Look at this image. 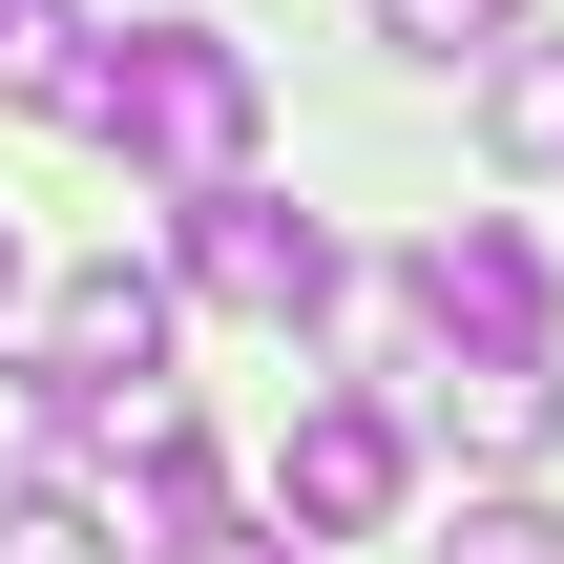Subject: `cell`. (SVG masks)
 Wrapping results in <instances>:
<instances>
[{"label":"cell","mask_w":564,"mask_h":564,"mask_svg":"<svg viewBox=\"0 0 564 564\" xmlns=\"http://www.w3.org/2000/svg\"><path fill=\"white\" fill-rule=\"evenodd\" d=\"M84 147H126L147 188H230V167L272 147V84H251V42H230V21H147V42L105 63Z\"/></svg>","instance_id":"1"},{"label":"cell","mask_w":564,"mask_h":564,"mask_svg":"<svg viewBox=\"0 0 564 564\" xmlns=\"http://www.w3.org/2000/svg\"><path fill=\"white\" fill-rule=\"evenodd\" d=\"M167 272H188L230 335H314V314H335V230H314L293 188H251V167H230V188H167Z\"/></svg>","instance_id":"2"},{"label":"cell","mask_w":564,"mask_h":564,"mask_svg":"<svg viewBox=\"0 0 564 564\" xmlns=\"http://www.w3.org/2000/svg\"><path fill=\"white\" fill-rule=\"evenodd\" d=\"M398 314H419L440 356H523V377L564 356V272H544V230H523V209H440V230H419V272H398Z\"/></svg>","instance_id":"3"},{"label":"cell","mask_w":564,"mask_h":564,"mask_svg":"<svg viewBox=\"0 0 564 564\" xmlns=\"http://www.w3.org/2000/svg\"><path fill=\"white\" fill-rule=\"evenodd\" d=\"M398 481H419V419H398V398H314V419H293V460H272L293 544H377V523H398Z\"/></svg>","instance_id":"4"},{"label":"cell","mask_w":564,"mask_h":564,"mask_svg":"<svg viewBox=\"0 0 564 564\" xmlns=\"http://www.w3.org/2000/svg\"><path fill=\"white\" fill-rule=\"evenodd\" d=\"M42 377H63L84 419L167 398V272H126V251H105V272H63V293H42Z\"/></svg>","instance_id":"5"},{"label":"cell","mask_w":564,"mask_h":564,"mask_svg":"<svg viewBox=\"0 0 564 564\" xmlns=\"http://www.w3.org/2000/svg\"><path fill=\"white\" fill-rule=\"evenodd\" d=\"M0 105L84 126V105H105V21H84V0H0Z\"/></svg>","instance_id":"6"},{"label":"cell","mask_w":564,"mask_h":564,"mask_svg":"<svg viewBox=\"0 0 564 564\" xmlns=\"http://www.w3.org/2000/svg\"><path fill=\"white\" fill-rule=\"evenodd\" d=\"M481 147L502 167H564V21H502L481 42Z\"/></svg>","instance_id":"7"},{"label":"cell","mask_w":564,"mask_h":564,"mask_svg":"<svg viewBox=\"0 0 564 564\" xmlns=\"http://www.w3.org/2000/svg\"><path fill=\"white\" fill-rule=\"evenodd\" d=\"M0 564H105V502L21 460V481H0Z\"/></svg>","instance_id":"8"},{"label":"cell","mask_w":564,"mask_h":564,"mask_svg":"<svg viewBox=\"0 0 564 564\" xmlns=\"http://www.w3.org/2000/svg\"><path fill=\"white\" fill-rule=\"evenodd\" d=\"M147 564H314L293 523H251V502H209V523H147Z\"/></svg>","instance_id":"9"},{"label":"cell","mask_w":564,"mask_h":564,"mask_svg":"<svg viewBox=\"0 0 564 564\" xmlns=\"http://www.w3.org/2000/svg\"><path fill=\"white\" fill-rule=\"evenodd\" d=\"M502 21H523V0H377V42H398V63H460V42H502Z\"/></svg>","instance_id":"10"},{"label":"cell","mask_w":564,"mask_h":564,"mask_svg":"<svg viewBox=\"0 0 564 564\" xmlns=\"http://www.w3.org/2000/svg\"><path fill=\"white\" fill-rule=\"evenodd\" d=\"M440 564H564V544H544V502H460V544H440Z\"/></svg>","instance_id":"11"},{"label":"cell","mask_w":564,"mask_h":564,"mask_svg":"<svg viewBox=\"0 0 564 564\" xmlns=\"http://www.w3.org/2000/svg\"><path fill=\"white\" fill-rule=\"evenodd\" d=\"M0 314H21V230H0Z\"/></svg>","instance_id":"12"}]
</instances>
